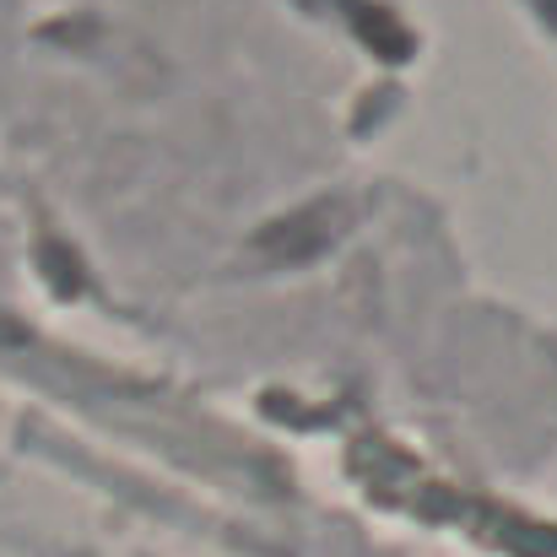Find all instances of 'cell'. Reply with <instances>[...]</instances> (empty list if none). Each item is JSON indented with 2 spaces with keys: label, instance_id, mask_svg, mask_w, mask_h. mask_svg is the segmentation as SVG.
Returning <instances> with one entry per match:
<instances>
[{
  "label": "cell",
  "instance_id": "6da1fadb",
  "mask_svg": "<svg viewBox=\"0 0 557 557\" xmlns=\"http://www.w3.org/2000/svg\"><path fill=\"white\" fill-rule=\"evenodd\" d=\"M542 11H547V16H553V22H557V0H542Z\"/></svg>",
  "mask_w": 557,
  "mask_h": 557
}]
</instances>
